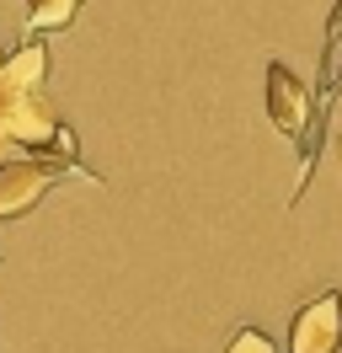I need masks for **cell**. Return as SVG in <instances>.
Wrapping results in <instances>:
<instances>
[{
	"label": "cell",
	"instance_id": "6da1fadb",
	"mask_svg": "<svg viewBox=\"0 0 342 353\" xmlns=\"http://www.w3.org/2000/svg\"><path fill=\"white\" fill-rule=\"evenodd\" d=\"M0 129L21 145V155H48L75 166V134L48 108L43 91H0Z\"/></svg>",
	"mask_w": 342,
	"mask_h": 353
},
{
	"label": "cell",
	"instance_id": "7a4b0ae2",
	"mask_svg": "<svg viewBox=\"0 0 342 353\" xmlns=\"http://www.w3.org/2000/svg\"><path fill=\"white\" fill-rule=\"evenodd\" d=\"M268 118L273 129L289 139V145H305V172H299V188L310 176V145H316V102H310V86L299 81L289 65H268Z\"/></svg>",
	"mask_w": 342,
	"mask_h": 353
},
{
	"label": "cell",
	"instance_id": "3957f363",
	"mask_svg": "<svg viewBox=\"0 0 342 353\" xmlns=\"http://www.w3.org/2000/svg\"><path fill=\"white\" fill-rule=\"evenodd\" d=\"M81 172L70 161H48V155H17L0 166V220H21L43 203V193L59 182V176Z\"/></svg>",
	"mask_w": 342,
	"mask_h": 353
},
{
	"label": "cell",
	"instance_id": "277c9868",
	"mask_svg": "<svg viewBox=\"0 0 342 353\" xmlns=\"http://www.w3.org/2000/svg\"><path fill=\"white\" fill-rule=\"evenodd\" d=\"M342 348V294L326 289L289 321V353H337Z\"/></svg>",
	"mask_w": 342,
	"mask_h": 353
},
{
	"label": "cell",
	"instance_id": "5b68a950",
	"mask_svg": "<svg viewBox=\"0 0 342 353\" xmlns=\"http://www.w3.org/2000/svg\"><path fill=\"white\" fill-rule=\"evenodd\" d=\"M43 81H48V43H21L6 59L0 91H43Z\"/></svg>",
	"mask_w": 342,
	"mask_h": 353
},
{
	"label": "cell",
	"instance_id": "8992f818",
	"mask_svg": "<svg viewBox=\"0 0 342 353\" xmlns=\"http://www.w3.org/2000/svg\"><path fill=\"white\" fill-rule=\"evenodd\" d=\"M81 6L86 0H27V38H38V32H64V27L75 22Z\"/></svg>",
	"mask_w": 342,
	"mask_h": 353
},
{
	"label": "cell",
	"instance_id": "52a82bcc",
	"mask_svg": "<svg viewBox=\"0 0 342 353\" xmlns=\"http://www.w3.org/2000/svg\"><path fill=\"white\" fill-rule=\"evenodd\" d=\"M225 353H278V348H273V337H268L262 327H241L230 337V348H225Z\"/></svg>",
	"mask_w": 342,
	"mask_h": 353
},
{
	"label": "cell",
	"instance_id": "ba28073f",
	"mask_svg": "<svg viewBox=\"0 0 342 353\" xmlns=\"http://www.w3.org/2000/svg\"><path fill=\"white\" fill-rule=\"evenodd\" d=\"M342 38V0L332 6V17H326V43H337Z\"/></svg>",
	"mask_w": 342,
	"mask_h": 353
},
{
	"label": "cell",
	"instance_id": "9c48e42d",
	"mask_svg": "<svg viewBox=\"0 0 342 353\" xmlns=\"http://www.w3.org/2000/svg\"><path fill=\"white\" fill-rule=\"evenodd\" d=\"M17 155H21V145H17L6 129H0V166H6V161H17Z\"/></svg>",
	"mask_w": 342,
	"mask_h": 353
},
{
	"label": "cell",
	"instance_id": "30bf717a",
	"mask_svg": "<svg viewBox=\"0 0 342 353\" xmlns=\"http://www.w3.org/2000/svg\"><path fill=\"white\" fill-rule=\"evenodd\" d=\"M6 59H11V54H0V75H6Z\"/></svg>",
	"mask_w": 342,
	"mask_h": 353
},
{
	"label": "cell",
	"instance_id": "8fae6325",
	"mask_svg": "<svg viewBox=\"0 0 342 353\" xmlns=\"http://www.w3.org/2000/svg\"><path fill=\"white\" fill-rule=\"evenodd\" d=\"M337 161H342V139H337Z\"/></svg>",
	"mask_w": 342,
	"mask_h": 353
}]
</instances>
